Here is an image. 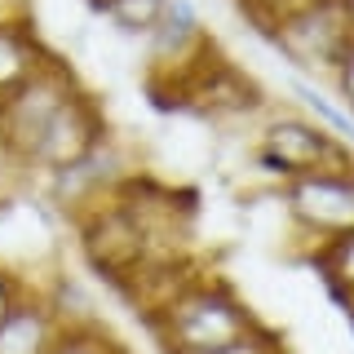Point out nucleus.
Here are the masks:
<instances>
[{"mask_svg": "<svg viewBox=\"0 0 354 354\" xmlns=\"http://www.w3.org/2000/svg\"><path fill=\"white\" fill-rule=\"evenodd\" d=\"M44 62H49V49L40 44L31 18L0 22V102H5L9 93H18Z\"/></svg>", "mask_w": 354, "mask_h": 354, "instance_id": "obj_9", "label": "nucleus"}, {"mask_svg": "<svg viewBox=\"0 0 354 354\" xmlns=\"http://www.w3.org/2000/svg\"><path fill=\"white\" fill-rule=\"evenodd\" d=\"M22 18H31L27 0H0V22H22Z\"/></svg>", "mask_w": 354, "mask_h": 354, "instance_id": "obj_16", "label": "nucleus"}, {"mask_svg": "<svg viewBox=\"0 0 354 354\" xmlns=\"http://www.w3.org/2000/svg\"><path fill=\"white\" fill-rule=\"evenodd\" d=\"M18 292H22V288H18V279H14V270H9V266H0V319H5L9 306L18 301Z\"/></svg>", "mask_w": 354, "mask_h": 354, "instance_id": "obj_15", "label": "nucleus"}, {"mask_svg": "<svg viewBox=\"0 0 354 354\" xmlns=\"http://www.w3.org/2000/svg\"><path fill=\"white\" fill-rule=\"evenodd\" d=\"M75 88H80V80H75L62 62L49 58L18 93H9L5 102H0V151L14 160V169H27L40 133L49 129V120L62 111V102Z\"/></svg>", "mask_w": 354, "mask_h": 354, "instance_id": "obj_3", "label": "nucleus"}, {"mask_svg": "<svg viewBox=\"0 0 354 354\" xmlns=\"http://www.w3.org/2000/svg\"><path fill=\"white\" fill-rule=\"evenodd\" d=\"M350 310H354V301H350Z\"/></svg>", "mask_w": 354, "mask_h": 354, "instance_id": "obj_19", "label": "nucleus"}, {"mask_svg": "<svg viewBox=\"0 0 354 354\" xmlns=\"http://www.w3.org/2000/svg\"><path fill=\"white\" fill-rule=\"evenodd\" d=\"M319 270H324V279L332 283V292L346 297V301H354V230L324 243V252H319Z\"/></svg>", "mask_w": 354, "mask_h": 354, "instance_id": "obj_10", "label": "nucleus"}, {"mask_svg": "<svg viewBox=\"0 0 354 354\" xmlns=\"http://www.w3.org/2000/svg\"><path fill=\"white\" fill-rule=\"evenodd\" d=\"M332 80H337V93L346 97V106L354 111V40L346 44V53L337 58V66H332Z\"/></svg>", "mask_w": 354, "mask_h": 354, "instance_id": "obj_14", "label": "nucleus"}, {"mask_svg": "<svg viewBox=\"0 0 354 354\" xmlns=\"http://www.w3.org/2000/svg\"><path fill=\"white\" fill-rule=\"evenodd\" d=\"M102 142H106L102 111H97V102L84 93V88H75V93L62 102V111L49 120V129L40 133V142H36V151H31L27 169H40V173L53 177V173L71 169V164H80L84 155H93Z\"/></svg>", "mask_w": 354, "mask_h": 354, "instance_id": "obj_5", "label": "nucleus"}, {"mask_svg": "<svg viewBox=\"0 0 354 354\" xmlns=\"http://www.w3.org/2000/svg\"><path fill=\"white\" fill-rule=\"evenodd\" d=\"M155 328H160V341L169 354H204L252 337L261 324L230 288L199 283V288H177L155 310Z\"/></svg>", "mask_w": 354, "mask_h": 354, "instance_id": "obj_1", "label": "nucleus"}, {"mask_svg": "<svg viewBox=\"0 0 354 354\" xmlns=\"http://www.w3.org/2000/svg\"><path fill=\"white\" fill-rule=\"evenodd\" d=\"M164 5L169 0H106V18L115 22L120 31H133V36H147V31L160 22V14H164Z\"/></svg>", "mask_w": 354, "mask_h": 354, "instance_id": "obj_11", "label": "nucleus"}, {"mask_svg": "<svg viewBox=\"0 0 354 354\" xmlns=\"http://www.w3.org/2000/svg\"><path fill=\"white\" fill-rule=\"evenodd\" d=\"M9 173H14V160H9V155L0 151V204L9 199Z\"/></svg>", "mask_w": 354, "mask_h": 354, "instance_id": "obj_17", "label": "nucleus"}, {"mask_svg": "<svg viewBox=\"0 0 354 354\" xmlns=\"http://www.w3.org/2000/svg\"><path fill=\"white\" fill-rule=\"evenodd\" d=\"M53 354H120V346L106 341L102 332H93V328H62Z\"/></svg>", "mask_w": 354, "mask_h": 354, "instance_id": "obj_12", "label": "nucleus"}, {"mask_svg": "<svg viewBox=\"0 0 354 354\" xmlns=\"http://www.w3.org/2000/svg\"><path fill=\"white\" fill-rule=\"evenodd\" d=\"M93 5H106V0H93Z\"/></svg>", "mask_w": 354, "mask_h": 354, "instance_id": "obj_18", "label": "nucleus"}, {"mask_svg": "<svg viewBox=\"0 0 354 354\" xmlns=\"http://www.w3.org/2000/svg\"><path fill=\"white\" fill-rule=\"evenodd\" d=\"M151 62L160 71H195V53H204V22L191 0H169L160 22L147 31Z\"/></svg>", "mask_w": 354, "mask_h": 354, "instance_id": "obj_7", "label": "nucleus"}, {"mask_svg": "<svg viewBox=\"0 0 354 354\" xmlns=\"http://www.w3.org/2000/svg\"><path fill=\"white\" fill-rule=\"evenodd\" d=\"M62 337V319L53 315L49 297L18 292L9 315L0 319V354H53Z\"/></svg>", "mask_w": 354, "mask_h": 354, "instance_id": "obj_8", "label": "nucleus"}, {"mask_svg": "<svg viewBox=\"0 0 354 354\" xmlns=\"http://www.w3.org/2000/svg\"><path fill=\"white\" fill-rule=\"evenodd\" d=\"M283 204H288V217L310 239L328 243V239L350 235L354 230V169H350V160L301 173V177H288Z\"/></svg>", "mask_w": 354, "mask_h": 354, "instance_id": "obj_4", "label": "nucleus"}, {"mask_svg": "<svg viewBox=\"0 0 354 354\" xmlns=\"http://www.w3.org/2000/svg\"><path fill=\"white\" fill-rule=\"evenodd\" d=\"M266 31H270L274 49L288 53L297 66L332 75L337 58L354 40V0H306V5L288 9L283 18H274Z\"/></svg>", "mask_w": 354, "mask_h": 354, "instance_id": "obj_2", "label": "nucleus"}, {"mask_svg": "<svg viewBox=\"0 0 354 354\" xmlns=\"http://www.w3.org/2000/svg\"><path fill=\"white\" fill-rule=\"evenodd\" d=\"M261 160L288 182V177H301V173L328 169V164H341L346 151H341V142L332 138L328 129L310 124V120H297V115H283L261 133Z\"/></svg>", "mask_w": 354, "mask_h": 354, "instance_id": "obj_6", "label": "nucleus"}, {"mask_svg": "<svg viewBox=\"0 0 354 354\" xmlns=\"http://www.w3.org/2000/svg\"><path fill=\"white\" fill-rule=\"evenodd\" d=\"M204 354H279V341L270 337V332H252V337H243V341H230V346H221V350H204Z\"/></svg>", "mask_w": 354, "mask_h": 354, "instance_id": "obj_13", "label": "nucleus"}]
</instances>
